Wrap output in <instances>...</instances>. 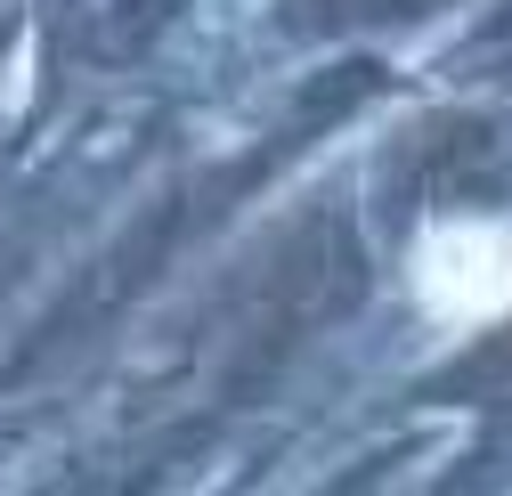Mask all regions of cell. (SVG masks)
<instances>
[{"instance_id":"6da1fadb","label":"cell","mask_w":512,"mask_h":496,"mask_svg":"<svg viewBox=\"0 0 512 496\" xmlns=\"http://www.w3.org/2000/svg\"><path fill=\"white\" fill-rule=\"evenodd\" d=\"M415 293L439 318H496L512 301V236L496 220H447L415 244Z\"/></svg>"}]
</instances>
